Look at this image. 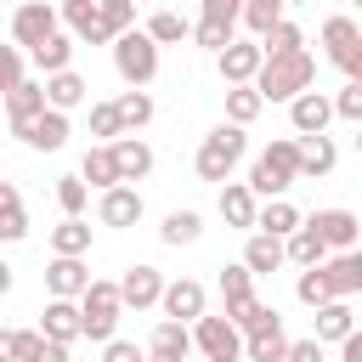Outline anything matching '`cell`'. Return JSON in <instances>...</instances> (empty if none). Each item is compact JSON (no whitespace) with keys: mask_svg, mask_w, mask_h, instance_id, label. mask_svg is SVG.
Returning a JSON list of instances; mask_svg holds the SVG:
<instances>
[{"mask_svg":"<svg viewBox=\"0 0 362 362\" xmlns=\"http://www.w3.org/2000/svg\"><path fill=\"white\" fill-rule=\"evenodd\" d=\"M102 362H147V351H141V345H130V339H107Z\"/></svg>","mask_w":362,"mask_h":362,"instance_id":"f907efd6","label":"cell"},{"mask_svg":"<svg viewBox=\"0 0 362 362\" xmlns=\"http://www.w3.org/2000/svg\"><path fill=\"white\" fill-rule=\"evenodd\" d=\"M322 45H328V62L345 79H362V28L351 17H328L322 23Z\"/></svg>","mask_w":362,"mask_h":362,"instance_id":"8992f818","label":"cell"},{"mask_svg":"<svg viewBox=\"0 0 362 362\" xmlns=\"http://www.w3.org/2000/svg\"><path fill=\"white\" fill-rule=\"evenodd\" d=\"M339 362H362V334H356V328L339 339Z\"/></svg>","mask_w":362,"mask_h":362,"instance_id":"db71d44e","label":"cell"},{"mask_svg":"<svg viewBox=\"0 0 362 362\" xmlns=\"http://www.w3.org/2000/svg\"><path fill=\"white\" fill-rule=\"evenodd\" d=\"M40 334L57 339V345H74V339H79V305H74V300H51L45 317H40Z\"/></svg>","mask_w":362,"mask_h":362,"instance_id":"4316f807","label":"cell"},{"mask_svg":"<svg viewBox=\"0 0 362 362\" xmlns=\"http://www.w3.org/2000/svg\"><path fill=\"white\" fill-rule=\"evenodd\" d=\"M0 362H11V334L0 328Z\"/></svg>","mask_w":362,"mask_h":362,"instance_id":"6f0895ef","label":"cell"},{"mask_svg":"<svg viewBox=\"0 0 362 362\" xmlns=\"http://www.w3.org/2000/svg\"><path fill=\"white\" fill-rule=\"evenodd\" d=\"M283 11H288L283 0H243V11H238V17H243V23L255 28V40H260L272 23H283Z\"/></svg>","mask_w":362,"mask_h":362,"instance_id":"60d3db41","label":"cell"},{"mask_svg":"<svg viewBox=\"0 0 362 362\" xmlns=\"http://www.w3.org/2000/svg\"><path fill=\"white\" fill-rule=\"evenodd\" d=\"M339 164V147L328 136H294V181H322L334 175Z\"/></svg>","mask_w":362,"mask_h":362,"instance_id":"8fae6325","label":"cell"},{"mask_svg":"<svg viewBox=\"0 0 362 362\" xmlns=\"http://www.w3.org/2000/svg\"><path fill=\"white\" fill-rule=\"evenodd\" d=\"M243 187H249L255 198H288V187H294V136L272 141V147L255 158V170H249Z\"/></svg>","mask_w":362,"mask_h":362,"instance_id":"277c9868","label":"cell"},{"mask_svg":"<svg viewBox=\"0 0 362 362\" xmlns=\"http://www.w3.org/2000/svg\"><path fill=\"white\" fill-rule=\"evenodd\" d=\"M57 28H68V40H85V45H107V28H102V6H96V0H57Z\"/></svg>","mask_w":362,"mask_h":362,"instance_id":"9c48e42d","label":"cell"},{"mask_svg":"<svg viewBox=\"0 0 362 362\" xmlns=\"http://www.w3.org/2000/svg\"><path fill=\"white\" fill-rule=\"evenodd\" d=\"M300 221L322 238V249H328V255H345V249H356V238H362L356 209H317V215H300Z\"/></svg>","mask_w":362,"mask_h":362,"instance_id":"52a82bcc","label":"cell"},{"mask_svg":"<svg viewBox=\"0 0 362 362\" xmlns=\"http://www.w3.org/2000/svg\"><path fill=\"white\" fill-rule=\"evenodd\" d=\"M102 6V28H107V45L124 34V28H136V0H96Z\"/></svg>","mask_w":362,"mask_h":362,"instance_id":"ab89813d","label":"cell"},{"mask_svg":"<svg viewBox=\"0 0 362 362\" xmlns=\"http://www.w3.org/2000/svg\"><path fill=\"white\" fill-rule=\"evenodd\" d=\"M328 119H334V107H328L322 90H300V96L288 102V124H294V136H328Z\"/></svg>","mask_w":362,"mask_h":362,"instance_id":"2e32d148","label":"cell"},{"mask_svg":"<svg viewBox=\"0 0 362 362\" xmlns=\"http://www.w3.org/2000/svg\"><path fill=\"white\" fill-rule=\"evenodd\" d=\"M288 356V334L283 322H266L255 334H243V362H283Z\"/></svg>","mask_w":362,"mask_h":362,"instance_id":"d4e9b609","label":"cell"},{"mask_svg":"<svg viewBox=\"0 0 362 362\" xmlns=\"http://www.w3.org/2000/svg\"><path fill=\"white\" fill-rule=\"evenodd\" d=\"M311 79H317V62H311V51H288V57H260V68H255V96L260 102H294L300 90H311Z\"/></svg>","mask_w":362,"mask_h":362,"instance_id":"6da1fadb","label":"cell"},{"mask_svg":"<svg viewBox=\"0 0 362 362\" xmlns=\"http://www.w3.org/2000/svg\"><path fill=\"white\" fill-rule=\"evenodd\" d=\"M79 305V339H96V345H107L113 339V328H119V288L107 283V277H90L85 283V294L74 300Z\"/></svg>","mask_w":362,"mask_h":362,"instance_id":"7a4b0ae2","label":"cell"},{"mask_svg":"<svg viewBox=\"0 0 362 362\" xmlns=\"http://www.w3.org/2000/svg\"><path fill=\"white\" fill-rule=\"evenodd\" d=\"M351 328H356L351 300H328V305H317V334H311V339H334V345H339Z\"/></svg>","mask_w":362,"mask_h":362,"instance_id":"d6a6232c","label":"cell"},{"mask_svg":"<svg viewBox=\"0 0 362 362\" xmlns=\"http://www.w3.org/2000/svg\"><path fill=\"white\" fill-rule=\"evenodd\" d=\"M51 34H57V6H51V0H28V6L11 11V40H17V51H23V45L34 51V45L51 40Z\"/></svg>","mask_w":362,"mask_h":362,"instance_id":"30bf717a","label":"cell"},{"mask_svg":"<svg viewBox=\"0 0 362 362\" xmlns=\"http://www.w3.org/2000/svg\"><path fill=\"white\" fill-rule=\"evenodd\" d=\"M221 300H226V311L243 305V300H255V277L243 266H221Z\"/></svg>","mask_w":362,"mask_h":362,"instance_id":"f35d334b","label":"cell"},{"mask_svg":"<svg viewBox=\"0 0 362 362\" xmlns=\"http://www.w3.org/2000/svg\"><path fill=\"white\" fill-rule=\"evenodd\" d=\"M57 204H62V215H79V209L90 204V187H85L79 175H62V181H57Z\"/></svg>","mask_w":362,"mask_h":362,"instance_id":"bcb514c9","label":"cell"},{"mask_svg":"<svg viewBox=\"0 0 362 362\" xmlns=\"http://www.w3.org/2000/svg\"><path fill=\"white\" fill-rule=\"evenodd\" d=\"M317 272H322V283L334 288V300H351V294H362V255H356V249H345V255H328Z\"/></svg>","mask_w":362,"mask_h":362,"instance_id":"ffe728a7","label":"cell"},{"mask_svg":"<svg viewBox=\"0 0 362 362\" xmlns=\"http://www.w3.org/2000/svg\"><path fill=\"white\" fill-rule=\"evenodd\" d=\"M34 113H45V90H40V79H17V85L6 90V119H11V130L28 124Z\"/></svg>","mask_w":362,"mask_h":362,"instance_id":"484cf974","label":"cell"},{"mask_svg":"<svg viewBox=\"0 0 362 362\" xmlns=\"http://www.w3.org/2000/svg\"><path fill=\"white\" fill-rule=\"evenodd\" d=\"M79 181H85V187H96V192L119 187V170H113V147H85V158H79Z\"/></svg>","mask_w":362,"mask_h":362,"instance_id":"4dcf8cb0","label":"cell"},{"mask_svg":"<svg viewBox=\"0 0 362 362\" xmlns=\"http://www.w3.org/2000/svg\"><path fill=\"white\" fill-rule=\"evenodd\" d=\"M328 107H334V119H351V124H356V119H362V79H345Z\"/></svg>","mask_w":362,"mask_h":362,"instance_id":"f6af8a7d","label":"cell"},{"mask_svg":"<svg viewBox=\"0 0 362 362\" xmlns=\"http://www.w3.org/2000/svg\"><path fill=\"white\" fill-rule=\"evenodd\" d=\"M243 130L238 124H215L204 141H198V153H192V170H198V181H226L232 175V164L243 158Z\"/></svg>","mask_w":362,"mask_h":362,"instance_id":"3957f363","label":"cell"},{"mask_svg":"<svg viewBox=\"0 0 362 362\" xmlns=\"http://www.w3.org/2000/svg\"><path fill=\"white\" fill-rule=\"evenodd\" d=\"M96 221L102 226H136L141 221V192L136 187H107L96 198Z\"/></svg>","mask_w":362,"mask_h":362,"instance_id":"44dd1931","label":"cell"},{"mask_svg":"<svg viewBox=\"0 0 362 362\" xmlns=\"http://www.w3.org/2000/svg\"><path fill=\"white\" fill-rule=\"evenodd\" d=\"M17 79H23V51H17V45H0V96H6Z\"/></svg>","mask_w":362,"mask_h":362,"instance_id":"c3c4849f","label":"cell"},{"mask_svg":"<svg viewBox=\"0 0 362 362\" xmlns=\"http://www.w3.org/2000/svg\"><path fill=\"white\" fill-rule=\"evenodd\" d=\"M6 209H23V192H17L11 181H0V215H6Z\"/></svg>","mask_w":362,"mask_h":362,"instance_id":"9f6ffc18","label":"cell"},{"mask_svg":"<svg viewBox=\"0 0 362 362\" xmlns=\"http://www.w3.org/2000/svg\"><path fill=\"white\" fill-rule=\"evenodd\" d=\"M119 288V305H130V311H147V305H158V294H164V272L158 266H124V277L113 283Z\"/></svg>","mask_w":362,"mask_h":362,"instance_id":"7c38bea8","label":"cell"},{"mask_svg":"<svg viewBox=\"0 0 362 362\" xmlns=\"http://www.w3.org/2000/svg\"><path fill=\"white\" fill-rule=\"evenodd\" d=\"M40 345H45V334H40V328H17V334H11V362H34V356H40Z\"/></svg>","mask_w":362,"mask_h":362,"instance_id":"7dc6e473","label":"cell"},{"mask_svg":"<svg viewBox=\"0 0 362 362\" xmlns=\"http://www.w3.org/2000/svg\"><path fill=\"white\" fill-rule=\"evenodd\" d=\"M238 362H243V356H238Z\"/></svg>","mask_w":362,"mask_h":362,"instance_id":"6125c7cd","label":"cell"},{"mask_svg":"<svg viewBox=\"0 0 362 362\" xmlns=\"http://www.w3.org/2000/svg\"><path fill=\"white\" fill-rule=\"evenodd\" d=\"M283 6H311V0H283Z\"/></svg>","mask_w":362,"mask_h":362,"instance_id":"91938a15","label":"cell"},{"mask_svg":"<svg viewBox=\"0 0 362 362\" xmlns=\"http://www.w3.org/2000/svg\"><path fill=\"white\" fill-rule=\"evenodd\" d=\"M187 356H192V328L164 317L153 328V339H147V362H187Z\"/></svg>","mask_w":362,"mask_h":362,"instance_id":"ac0fdd59","label":"cell"},{"mask_svg":"<svg viewBox=\"0 0 362 362\" xmlns=\"http://www.w3.org/2000/svg\"><path fill=\"white\" fill-rule=\"evenodd\" d=\"M283 362H322V339H288Z\"/></svg>","mask_w":362,"mask_h":362,"instance_id":"f5cc1de1","label":"cell"},{"mask_svg":"<svg viewBox=\"0 0 362 362\" xmlns=\"http://www.w3.org/2000/svg\"><path fill=\"white\" fill-rule=\"evenodd\" d=\"M249 277H266V272H277V266H288L283 260V238H266V232H249V243H243V260H238Z\"/></svg>","mask_w":362,"mask_h":362,"instance_id":"cb8c5ba5","label":"cell"},{"mask_svg":"<svg viewBox=\"0 0 362 362\" xmlns=\"http://www.w3.org/2000/svg\"><path fill=\"white\" fill-rule=\"evenodd\" d=\"M158 305H164L170 322H187V328H192V322L204 317V283H198V277H175V283H164Z\"/></svg>","mask_w":362,"mask_h":362,"instance_id":"5bb4252c","label":"cell"},{"mask_svg":"<svg viewBox=\"0 0 362 362\" xmlns=\"http://www.w3.org/2000/svg\"><path fill=\"white\" fill-rule=\"evenodd\" d=\"M187 34H192L204 51H221V45H232V40H238V28H232V23H209V17H198Z\"/></svg>","mask_w":362,"mask_h":362,"instance_id":"b9f144b4","label":"cell"},{"mask_svg":"<svg viewBox=\"0 0 362 362\" xmlns=\"http://www.w3.org/2000/svg\"><path fill=\"white\" fill-rule=\"evenodd\" d=\"M255 209H260V198H255L243 181H221V221H226V226L255 232Z\"/></svg>","mask_w":362,"mask_h":362,"instance_id":"603a6c76","label":"cell"},{"mask_svg":"<svg viewBox=\"0 0 362 362\" xmlns=\"http://www.w3.org/2000/svg\"><path fill=\"white\" fill-rule=\"evenodd\" d=\"M17 238H28V215L23 209H6L0 215V243H17Z\"/></svg>","mask_w":362,"mask_h":362,"instance_id":"681fc988","label":"cell"},{"mask_svg":"<svg viewBox=\"0 0 362 362\" xmlns=\"http://www.w3.org/2000/svg\"><path fill=\"white\" fill-rule=\"evenodd\" d=\"M294 294H300V305H311V311L334 300V288L322 283V272H317V266H305V272H300V283H294Z\"/></svg>","mask_w":362,"mask_h":362,"instance_id":"ee69618b","label":"cell"},{"mask_svg":"<svg viewBox=\"0 0 362 362\" xmlns=\"http://www.w3.org/2000/svg\"><path fill=\"white\" fill-rule=\"evenodd\" d=\"M187 28H192V23H187L181 11H153L141 34H147L153 45H175V40H187Z\"/></svg>","mask_w":362,"mask_h":362,"instance_id":"74e56055","label":"cell"},{"mask_svg":"<svg viewBox=\"0 0 362 362\" xmlns=\"http://www.w3.org/2000/svg\"><path fill=\"white\" fill-rule=\"evenodd\" d=\"M260 107H266V102L255 96V85H226V124H238V130H243V124H255V119H260Z\"/></svg>","mask_w":362,"mask_h":362,"instance_id":"8d00e7d4","label":"cell"},{"mask_svg":"<svg viewBox=\"0 0 362 362\" xmlns=\"http://www.w3.org/2000/svg\"><path fill=\"white\" fill-rule=\"evenodd\" d=\"M113 68H119V79H124L130 90H141V85L158 79V45H153L141 28H124V34L113 40Z\"/></svg>","mask_w":362,"mask_h":362,"instance_id":"5b68a950","label":"cell"},{"mask_svg":"<svg viewBox=\"0 0 362 362\" xmlns=\"http://www.w3.org/2000/svg\"><path fill=\"white\" fill-rule=\"evenodd\" d=\"M300 226V209L288 204V198H266L260 209H255V232H266V238H288Z\"/></svg>","mask_w":362,"mask_h":362,"instance_id":"83f0119b","label":"cell"},{"mask_svg":"<svg viewBox=\"0 0 362 362\" xmlns=\"http://www.w3.org/2000/svg\"><path fill=\"white\" fill-rule=\"evenodd\" d=\"M238 11H243V0H204V17L209 23H232L238 28Z\"/></svg>","mask_w":362,"mask_h":362,"instance_id":"816d5d0a","label":"cell"},{"mask_svg":"<svg viewBox=\"0 0 362 362\" xmlns=\"http://www.w3.org/2000/svg\"><path fill=\"white\" fill-rule=\"evenodd\" d=\"M45 107H57V113H74L85 96H90V85H85V74H74V68H62V74H45Z\"/></svg>","mask_w":362,"mask_h":362,"instance_id":"7402d4cb","label":"cell"},{"mask_svg":"<svg viewBox=\"0 0 362 362\" xmlns=\"http://www.w3.org/2000/svg\"><path fill=\"white\" fill-rule=\"evenodd\" d=\"M51 255L85 260V255H90V226H85L79 215H62V226H51Z\"/></svg>","mask_w":362,"mask_h":362,"instance_id":"1f68e13d","label":"cell"},{"mask_svg":"<svg viewBox=\"0 0 362 362\" xmlns=\"http://www.w3.org/2000/svg\"><path fill=\"white\" fill-rule=\"evenodd\" d=\"M107 147H113L119 187H136V181H147V175H153V147H147L141 136H119V141H107Z\"/></svg>","mask_w":362,"mask_h":362,"instance_id":"9a60e30c","label":"cell"},{"mask_svg":"<svg viewBox=\"0 0 362 362\" xmlns=\"http://www.w3.org/2000/svg\"><path fill=\"white\" fill-rule=\"evenodd\" d=\"M113 113H119V130L136 136L141 124H153V96H147V90H119V96H113Z\"/></svg>","mask_w":362,"mask_h":362,"instance_id":"f546056e","label":"cell"},{"mask_svg":"<svg viewBox=\"0 0 362 362\" xmlns=\"http://www.w3.org/2000/svg\"><path fill=\"white\" fill-rule=\"evenodd\" d=\"M198 232H204V215H198V209H170V215H164V226H158V238H164L170 249L198 243Z\"/></svg>","mask_w":362,"mask_h":362,"instance_id":"d590c367","label":"cell"},{"mask_svg":"<svg viewBox=\"0 0 362 362\" xmlns=\"http://www.w3.org/2000/svg\"><path fill=\"white\" fill-rule=\"evenodd\" d=\"M283 260H294V266L305 272V266H322V260H328V249H322V238H317V232L300 221V226L283 238Z\"/></svg>","mask_w":362,"mask_h":362,"instance_id":"f1b7e54d","label":"cell"},{"mask_svg":"<svg viewBox=\"0 0 362 362\" xmlns=\"http://www.w3.org/2000/svg\"><path fill=\"white\" fill-rule=\"evenodd\" d=\"M17 6H28V0H17Z\"/></svg>","mask_w":362,"mask_h":362,"instance_id":"94428289","label":"cell"},{"mask_svg":"<svg viewBox=\"0 0 362 362\" xmlns=\"http://www.w3.org/2000/svg\"><path fill=\"white\" fill-rule=\"evenodd\" d=\"M215 68H221L226 85H249L255 68H260V45H255V40H232V45L215 51Z\"/></svg>","mask_w":362,"mask_h":362,"instance_id":"d6986e66","label":"cell"},{"mask_svg":"<svg viewBox=\"0 0 362 362\" xmlns=\"http://www.w3.org/2000/svg\"><path fill=\"white\" fill-rule=\"evenodd\" d=\"M0 294H11V266L0 260Z\"/></svg>","mask_w":362,"mask_h":362,"instance_id":"680465c9","label":"cell"},{"mask_svg":"<svg viewBox=\"0 0 362 362\" xmlns=\"http://www.w3.org/2000/svg\"><path fill=\"white\" fill-rule=\"evenodd\" d=\"M90 136H96V147H107V141H119V136H124V130H119L113 102H90Z\"/></svg>","mask_w":362,"mask_h":362,"instance_id":"7bdbcfd3","label":"cell"},{"mask_svg":"<svg viewBox=\"0 0 362 362\" xmlns=\"http://www.w3.org/2000/svg\"><path fill=\"white\" fill-rule=\"evenodd\" d=\"M28 57H34V68H40V74H62V68H74V40L57 28V34H51V40H40Z\"/></svg>","mask_w":362,"mask_h":362,"instance_id":"e575fe53","label":"cell"},{"mask_svg":"<svg viewBox=\"0 0 362 362\" xmlns=\"http://www.w3.org/2000/svg\"><path fill=\"white\" fill-rule=\"evenodd\" d=\"M192 351H204L209 362H238L243 356V334L226 317H198L192 322Z\"/></svg>","mask_w":362,"mask_h":362,"instance_id":"ba28073f","label":"cell"},{"mask_svg":"<svg viewBox=\"0 0 362 362\" xmlns=\"http://www.w3.org/2000/svg\"><path fill=\"white\" fill-rule=\"evenodd\" d=\"M85 283H90V266H85V260H74V255H51V266H45V288H51V300H79Z\"/></svg>","mask_w":362,"mask_h":362,"instance_id":"e0dca14e","label":"cell"},{"mask_svg":"<svg viewBox=\"0 0 362 362\" xmlns=\"http://www.w3.org/2000/svg\"><path fill=\"white\" fill-rule=\"evenodd\" d=\"M11 136H17V141H28L34 153H57V147H68V113L45 107V113H34L28 124H17Z\"/></svg>","mask_w":362,"mask_h":362,"instance_id":"4fadbf2b","label":"cell"},{"mask_svg":"<svg viewBox=\"0 0 362 362\" xmlns=\"http://www.w3.org/2000/svg\"><path fill=\"white\" fill-rule=\"evenodd\" d=\"M255 45H260V57H288V51H305V28L283 17V23H272Z\"/></svg>","mask_w":362,"mask_h":362,"instance_id":"836d02e7","label":"cell"},{"mask_svg":"<svg viewBox=\"0 0 362 362\" xmlns=\"http://www.w3.org/2000/svg\"><path fill=\"white\" fill-rule=\"evenodd\" d=\"M34 362H68V345H57V339H45V345H40V356H34Z\"/></svg>","mask_w":362,"mask_h":362,"instance_id":"11a10c76","label":"cell"}]
</instances>
